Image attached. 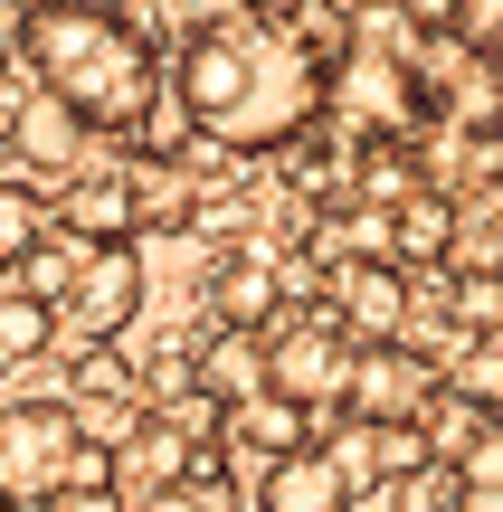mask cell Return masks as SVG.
<instances>
[{"label": "cell", "instance_id": "1", "mask_svg": "<svg viewBox=\"0 0 503 512\" xmlns=\"http://www.w3.org/2000/svg\"><path fill=\"white\" fill-rule=\"evenodd\" d=\"M171 105H181V124L200 133V143L219 152H276L295 143L304 124H314L323 105V57L304 48L285 19H200V29L181 38V57H171Z\"/></svg>", "mask_w": 503, "mask_h": 512}, {"label": "cell", "instance_id": "2", "mask_svg": "<svg viewBox=\"0 0 503 512\" xmlns=\"http://www.w3.org/2000/svg\"><path fill=\"white\" fill-rule=\"evenodd\" d=\"M10 57L38 76V95H57L86 133H114V143H133V124L162 105V48L95 0H29Z\"/></svg>", "mask_w": 503, "mask_h": 512}, {"label": "cell", "instance_id": "3", "mask_svg": "<svg viewBox=\"0 0 503 512\" xmlns=\"http://www.w3.org/2000/svg\"><path fill=\"white\" fill-rule=\"evenodd\" d=\"M266 342V389L276 399H295L304 418H342V380H352V332L333 323V313H276V323L257 332Z\"/></svg>", "mask_w": 503, "mask_h": 512}, {"label": "cell", "instance_id": "4", "mask_svg": "<svg viewBox=\"0 0 503 512\" xmlns=\"http://www.w3.org/2000/svg\"><path fill=\"white\" fill-rule=\"evenodd\" d=\"M76 408L67 399H19L0 408V503H48L76 465Z\"/></svg>", "mask_w": 503, "mask_h": 512}, {"label": "cell", "instance_id": "5", "mask_svg": "<svg viewBox=\"0 0 503 512\" xmlns=\"http://www.w3.org/2000/svg\"><path fill=\"white\" fill-rule=\"evenodd\" d=\"M143 247L114 238V247H76V275L57 294V323H76V342H124L133 313H143Z\"/></svg>", "mask_w": 503, "mask_h": 512}, {"label": "cell", "instance_id": "6", "mask_svg": "<svg viewBox=\"0 0 503 512\" xmlns=\"http://www.w3.org/2000/svg\"><path fill=\"white\" fill-rule=\"evenodd\" d=\"M437 389V361L409 342H352V380H342V418L352 427H390V418H418Z\"/></svg>", "mask_w": 503, "mask_h": 512}, {"label": "cell", "instance_id": "7", "mask_svg": "<svg viewBox=\"0 0 503 512\" xmlns=\"http://www.w3.org/2000/svg\"><path fill=\"white\" fill-rule=\"evenodd\" d=\"M323 313H333L352 342H399V323H409V275H399L390 256H342V266L323 275Z\"/></svg>", "mask_w": 503, "mask_h": 512}, {"label": "cell", "instance_id": "8", "mask_svg": "<svg viewBox=\"0 0 503 512\" xmlns=\"http://www.w3.org/2000/svg\"><path fill=\"white\" fill-rule=\"evenodd\" d=\"M257 512H352V465H342L323 437L295 446V456H266Z\"/></svg>", "mask_w": 503, "mask_h": 512}, {"label": "cell", "instance_id": "9", "mask_svg": "<svg viewBox=\"0 0 503 512\" xmlns=\"http://www.w3.org/2000/svg\"><path fill=\"white\" fill-rule=\"evenodd\" d=\"M10 162H19V181H57V171H76L86 162V124H76L57 95H19L10 105Z\"/></svg>", "mask_w": 503, "mask_h": 512}, {"label": "cell", "instance_id": "10", "mask_svg": "<svg viewBox=\"0 0 503 512\" xmlns=\"http://www.w3.org/2000/svg\"><path fill=\"white\" fill-rule=\"evenodd\" d=\"M323 427L304 418L295 399H276V389H247L238 408H219V456H295V446H314Z\"/></svg>", "mask_w": 503, "mask_h": 512}, {"label": "cell", "instance_id": "11", "mask_svg": "<svg viewBox=\"0 0 503 512\" xmlns=\"http://www.w3.org/2000/svg\"><path fill=\"white\" fill-rule=\"evenodd\" d=\"M48 228L67 247H114V238H133V190H124V171H95V181H76L67 200L48 209Z\"/></svg>", "mask_w": 503, "mask_h": 512}, {"label": "cell", "instance_id": "12", "mask_svg": "<svg viewBox=\"0 0 503 512\" xmlns=\"http://www.w3.org/2000/svg\"><path fill=\"white\" fill-rule=\"evenodd\" d=\"M418 437H428V465H447V475H466L475 456L494 446V408H475V399H456L447 380L428 389V408H418Z\"/></svg>", "mask_w": 503, "mask_h": 512}, {"label": "cell", "instance_id": "13", "mask_svg": "<svg viewBox=\"0 0 503 512\" xmlns=\"http://www.w3.org/2000/svg\"><path fill=\"white\" fill-rule=\"evenodd\" d=\"M190 389H200V399L209 408H238L247 399V389H266V342H257V332H209V342H200V361H190Z\"/></svg>", "mask_w": 503, "mask_h": 512}, {"label": "cell", "instance_id": "14", "mask_svg": "<svg viewBox=\"0 0 503 512\" xmlns=\"http://www.w3.org/2000/svg\"><path fill=\"white\" fill-rule=\"evenodd\" d=\"M209 304H219L228 332H266V323L285 313V285H276V266H266V256H219V275H209Z\"/></svg>", "mask_w": 503, "mask_h": 512}, {"label": "cell", "instance_id": "15", "mask_svg": "<svg viewBox=\"0 0 503 512\" xmlns=\"http://www.w3.org/2000/svg\"><path fill=\"white\" fill-rule=\"evenodd\" d=\"M124 190H133V238H143V228H200V181H190V162H143V171H124Z\"/></svg>", "mask_w": 503, "mask_h": 512}, {"label": "cell", "instance_id": "16", "mask_svg": "<svg viewBox=\"0 0 503 512\" xmlns=\"http://www.w3.org/2000/svg\"><path fill=\"white\" fill-rule=\"evenodd\" d=\"M447 238H456V190H409L390 209V266H428V256H447Z\"/></svg>", "mask_w": 503, "mask_h": 512}, {"label": "cell", "instance_id": "17", "mask_svg": "<svg viewBox=\"0 0 503 512\" xmlns=\"http://www.w3.org/2000/svg\"><path fill=\"white\" fill-rule=\"evenodd\" d=\"M133 512H238V494H228V475H219V456H190V475H171L162 494H143Z\"/></svg>", "mask_w": 503, "mask_h": 512}, {"label": "cell", "instance_id": "18", "mask_svg": "<svg viewBox=\"0 0 503 512\" xmlns=\"http://www.w3.org/2000/svg\"><path fill=\"white\" fill-rule=\"evenodd\" d=\"M29 247H48V200H38V181H0V275Z\"/></svg>", "mask_w": 503, "mask_h": 512}, {"label": "cell", "instance_id": "19", "mask_svg": "<svg viewBox=\"0 0 503 512\" xmlns=\"http://www.w3.org/2000/svg\"><path fill=\"white\" fill-rule=\"evenodd\" d=\"M57 342V304H38V294H0V361H38V351Z\"/></svg>", "mask_w": 503, "mask_h": 512}, {"label": "cell", "instance_id": "20", "mask_svg": "<svg viewBox=\"0 0 503 512\" xmlns=\"http://www.w3.org/2000/svg\"><path fill=\"white\" fill-rule=\"evenodd\" d=\"M447 389H456V399H475V408H494V389H503V342H494V332L456 342V370H447Z\"/></svg>", "mask_w": 503, "mask_h": 512}, {"label": "cell", "instance_id": "21", "mask_svg": "<svg viewBox=\"0 0 503 512\" xmlns=\"http://www.w3.org/2000/svg\"><path fill=\"white\" fill-rule=\"evenodd\" d=\"M456 124L494 133V57H466V76H456Z\"/></svg>", "mask_w": 503, "mask_h": 512}, {"label": "cell", "instance_id": "22", "mask_svg": "<svg viewBox=\"0 0 503 512\" xmlns=\"http://www.w3.org/2000/svg\"><path fill=\"white\" fill-rule=\"evenodd\" d=\"M48 512H133L114 484H86V494H48Z\"/></svg>", "mask_w": 503, "mask_h": 512}, {"label": "cell", "instance_id": "23", "mask_svg": "<svg viewBox=\"0 0 503 512\" xmlns=\"http://www.w3.org/2000/svg\"><path fill=\"white\" fill-rule=\"evenodd\" d=\"M238 10H257V19H295L304 0H238Z\"/></svg>", "mask_w": 503, "mask_h": 512}, {"label": "cell", "instance_id": "24", "mask_svg": "<svg viewBox=\"0 0 503 512\" xmlns=\"http://www.w3.org/2000/svg\"><path fill=\"white\" fill-rule=\"evenodd\" d=\"M399 10H409V19H437V29H447V0H399Z\"/></svg>", "mask_w": 503, "mask_h": 512}, {"label": "cell", "instance_id": "25", "mask_svg": "<svg viewBox=\"0 0 503 512\" xmlns=\"http://www.w3.org/2000/svg\"><path fill=\"white\" fill-rule=\"evenodd\" d=\"M10 67H19V57H10V29H0V95H10Z\"/></svg>", "mask_w": 503, "mask_h": 512}]
</instances>
